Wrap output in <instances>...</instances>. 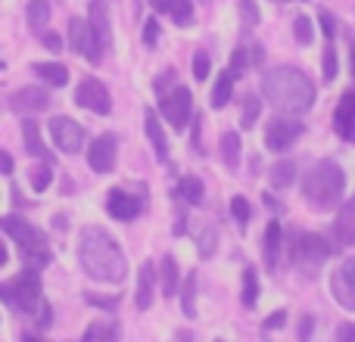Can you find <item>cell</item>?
Wrapping results in <instances>:
<instances>
[{"mask_svg": "<svg viewBox=\"0 0 355 342\" xmlns=\"http://www.w3.org/2000/svg\"><path fill=\"white\" fill-rule=\"evenodd\" d=\"M246 66H250V50H246V47H237V50H234V56H231V66H227V72L234 75V81H237L240 75L246 72Z\"/></svg>", "mask_w": 355, "mask_h": 342, "instance_id": "e575fe53", "label": "cell"}, {"mask_svg": "<svg viewBox=\"0 0 355 342\" xmlns=\"http://www.w3.org/2000/svg\"><path fill=\"white\" fill-rule=\"evenodd\" d=\"M181 308L187 318H196V274H187V280L181 283Z\"/></svg>", "mask_w": 355, "mask_h": 342, "instance_id": "83f0119b", "label": "cell"}, {"mask_svg": "<svg viewBox=\"0 0 355 342\" xmlns=\"http://www.w3.org/2000/svg\"><path fill=\"white\" fill-rule=\"evenodd\" d=\"M334 128L346 143H355V91H346L340 97V106L334 112Z\"/></svg>", "mask_w": 355, "mask_h": 342, "instance_id": "ac0fdd59", "label": "cell"}, {"mask_svg": "<svg viewBox=\"0 0 355 342\" xmlns=\"http://www.w3.org/2000/svg\"><path fill=\"white\" fill-rule=\"evenodd\" d=\"M159 112L166 116V122L172 128H184L190 122V112H193V97L184 84H175L168 93L159 97Z\"/></svg>", "mask_w": 355, "mask_h": 342, "instance_id": "ba28073f", "label": "cell"}, {"mask_svg": "<svg viewBox=\"0 0 355 342\" xmlns=\"http://www.w3.org/2000/svg\"><path fill=\"white\" fill-rule=\"evenodd\" d=\"M331 293L337 305H343L346 312H355V258H343L337 264V271L331 274Z\"/></svg>", "mask_w": 355, "mask_h": 342, "instance_id": "8fae6325", "label": "cell"}, {"mask_svg": "<svg viewBox=\"0 0 355 342\" xmlns=\"http://www.w3.org/2000/svg\"><path fill=\"white\" fill-rule=\"evenodd\" d=\"M22 342H37L35 336H28V333H25V336H22Z\"/></svg>", "mask_w": 355, "mask_h": 342, "instance_id": "11a10c76", "label": "cell"}, {"mask_svg": "<svg viewBox=\"0 0 355 342\" xmlns=\"http://www.w3.org/2000/svg\"><path fill=\"white\" fill-rule=\"evenodd\" d=\"M334 240H337V249H352L355 246V196L340 206L337 221H334Z\"/></svg>", "mask_w": 355, "mask_h": 342, "instance_id": "e0dca14e", "label": "cell"}, {"mask_svg": "<svg viewBox=\"0 0 355 342\" xmlns=\"http://www.w3.org/2000/svg\"><path fill=\"white\" fill-rule=\"evenodd\" d=\"M0 231H3L6 237L16 240L19 255H22V262L28 264L31 271H41L50 264L47 237H44L41 231H35L25 218H19V215H3V218H0Z\"/></svg>", "mask_w": 355, "mask_h": 342, "instance_id": "277c9868", "label": "cell"}, {"mask_svg": "<svg viewBox=\"0 0 355 342\" xmlns=\"http://www.w3.org/2000/svg\"><path fill=\"white\" fill-rule=\"evenodd\" d=\"M346 190V174L334 159H318L302 174V196L315 212H331Z\"/></svg>", "mask_w": 355, "mask_h": 342, "instance_id": "3957f363", "label": "cell"}, {"mask_svg": "<svg viewBox=\"0 0 355 342\" xmlns=\"http://www.w3.org/2000/svg\"><path fill=\"white\" fill-rule=\"evenodd\" d=\"M256 299H259V274H256V268H243V293H240V302L246 308H252Z\"/></svg>", "mask_w": 355, "mask_h": 342, "instance_id": "f546056e", "label": "cell"}, {"mask_svg": "<svg viewBox=\"0 0 355 342\" xmlns=\"http://www.w3.org/2000/svg\"><path fill=\"white\" fill-rule=\"evenodd\" d=\"M0 302L3 305H10L12 312H28L35 314L37 305L44 302L41 296V277H37V271H22V274H16L12 280L0 283Z\"/></svg>", "mask_w": 355, "mask_h": 342, "instance_id": "5b68a950", "label": "cell"}, {"mask_svg": "<svg viewBox=\"0 0 355 342\" xmlns=\"http://www.w3.org/2000/svg\"><path fill=\"white\" fill-rule=\"evenodd\" d=\"M50 106V93L44 87H22L10 97V109L22 112V116H35V112H44Z\"/></svg>", "mask_w": 355, "mask_h": 342, "instance_id": "2e32d148", "label": "cell"}, {"mask_svg": "<svg viewBox=\"0 0 355 342\" xmlns=\"http://www.w3.org/2000/svg\"><path fill=\"white\" fill-rule=\"evenodd\" d=\"M78 262L91 280L100 283H122L128 277V258L116 237L100 227H85L78 237Z\"/></svg>", "mask_w": 355, "mask_h": 342, "instance_id": "6da1fadb", "label": "cell"}, {"mask_svg": "<svg viewBox=\"0 0 355 342\" xmlns=\"http://www.w3.org/2000/svg\"><path fill=\"white\" fill-rule=\"evenodd\" d=\"M262 93L281 116H293V118L309 112L315 103V84L296 66H277L271 72H265Z\"/></svg>", "mask_w": 355, "mask_h": 342, "instance_id": "7a4b0ae2", "label": "cell"}, {"mask_svg": "<svg viewBox=\"0 0 355 342\" xmlns=\"http://www.w3.org/2000/svg\"><path fill=\"white\" fill-rule=\"evenodd\" d=\"M337 50H334V44L327 41V50H324V60H321V72H324V78L327 81H334L337 78Z\"/></svg>", "mask_w": 355, "mask_h": 342, "instance_id": "8d00e7d4", "label": "cell"}, {"mask_svg": "<svg viewBox=\"0 0 355 342\" xmlns=\"http://www.w3.org/2000/svg\"><path fill=\"white\" fill-rule=\"evenodd\" d=\"M287 324V312H275V314H268V318H265V330H281V327Z\"/></svg>", "mask_w": 355, "mask_h": 342, "instance_id": "f6af8a7d", "label": "cell"}, {"mask_svg": "<svg viewBox=\"0 0 355 342\" xmlns=\"http://www.w3.org/2000/svg\"><path fill=\"white\" fill-rule=\"evenodd\" d=\"M281 237H284L281 224L268 221V227H265V252H262L268 271H277V262H281Z\"/></svg>", "mask_w": 355, "mask_h": 342, "instance_id": "44dd1931", "label": "cell"}, {"mask_svg": "<svg viewBox=\"0 0 355 342\" xmlns=\"http://www.w3.org/2000/svg\"><path fill=\"white\" fill-rule=\"evenodd\" d=\"M178 196H181L184 202H190V206H200L202 202V181L193 174L181 177V181H178Z\"/></svg>", "mask_w": 355, "mask_h": 342, "instance_id": "4316f807", "label": "cell"}, {"mask_svg": "<svg viewBox=\"0 0 355 342\" xmlns=\"http://www.w3.org/2000/svg\"><path fill=\"white\" fill-rule=\"evenodd\" d=\"M181 342H190V336H187V333H181Z\"/></svg>", "mask_w": 355, "mask_h": 342, "instance_id": "9f6ffc18", "label": "cell"}, {"mask_svg": "<svg viewBox=\"0 0 355 342\" xmlns=\"http://www.w3.org/2000/svg\"><path fill=\"white\" fill-rule=\"evenodd\" d=\"M250 60H252V62H256V66H259V62H262V60H265V53H262V47H259V44H256V47H252Z\"/></svg>", "mask_w": 355, "mask_h": 342, "instance_id": "816d5d0a", "label": "cell"}, {"mask_svg": "<svg viewBox=\"0 0 355 342\" xmlns=\"http://www.w3.org/2000/svg\"><path fill=\"white\" fill-rule=\"evenodd\" d=\"M218 150H221V162L227 165V171H237V165H240V134L237 131H225L218 141Z\"/></svg>", "mask_w": 355, "mask_h": 342, "instance_id": "cb8c5ba5", "label": "cell"}, {"mask_svg": "<svg viewBox=\"0 0 355 342\" xmlns=\"http://www.w3.org/2000/svg\"><path fill=\"white\" fill-rule=\"evenodd\" d=\"M259 116H262V100L259 97H246V103H243V116H240V125L243 128H252V125L259 122Z\"/></svg>", "mask_w": 355, "mask_h": 342, "instance_id": "836d02e7", "label": "cell"}, {"mask_svg": "<svg viewBox=\"0 0 355 342\" xmlns=\"http://www.w3.org/2000/svg\"><path fill=\"white\" fill-rule=\"evenodd\" d=\"M231 215L237 218V224H246V221L252 218V208H250V202L243 199V196H234L231 199Z\"/></svg>", "mask_w": 355, "mask_h": 342, "instance_id": "74e56055", "label": "cell"}, {"mask_svg": "<svg viewBox=\"0 0 355 342\" xmlns=\"http://www.w3.org/2000/svg\"><path fill=\"white\" fill-rule=\"evenodd\" d=\"M166 10H168V16H172L178 25L193 22V3H190V0H166Z\"/></svg>", "mask_w": 355, "mask_h": 342, "instance_id": "1f68e13d", "label": "cell"}, {"mask_svg": "<svg viewBox=\"0 0 355 342\" xmlns=\"http://www.w3.org/2000/svg\"><path fill=\"white\" fill-rule=\"evenodd\" d=\"M337 342H355V324L346 321V324L337 327Z\"/></svg>", "mask_w": 355, "mask_h": 342, "instance_id": "7dc6e473", "label": "cell"}, {"mask_svg": "<svg viewBox=\"0 0 355 342\" xmlns=\"http://www.w3.org/2000/svg\"><path fill=\"white\" fill-rule=\"evenodd\" d=\"M334 255V246L327 237L321 233H296L293 243H290V258H293L296 271L312 280V274H318V268Z\"/></svg>", "mask_w": 355, "mask_h": 342, "instance_id": "8992f818", "label": "cell"}, {"mask_svg": "<svg viewBox=\"0 0 355 342\" xmlns=\"http://www.w3.org/2000/svg\"><path fill=\"white\" fill-rule=\"evenodd\" d=\"M318 22H321V31H324V37H327V41H334V35H337V22H334V16H331V12H321V16H318Z\"/></svg>", "mask_w": 355, "mask_h": 342, "instance_id": "7bdbcfd3", "label": "cell"}, {"mask_svg": "<svg viewBox=\"0 0 355 342\" xmlns=\"http://www.w3.org/2000/svg\"><path fill=\"white\" fill-rule=\"evenodd\" d=\"M144 128H147V137H150V143H153L156 159L168 162V137H166V131H162L159 118L153 116V109H147V116H144Z\"/></svg>", "mask_w": 355, "mask_h": 342, "instance_id": "ffe728a7", "label": "cell"}, {"mask_svg": "<svg viewBox=\"0 0 355 342\" xmlns=\"http://www.w3.org/2000/svg\"><path fill=\"white\" fill-rule=\"evenodd\" d=\"M87 25H91L97 53L103 56V50L112 44V22H110V3L106 0H91V12H87Z\"/></svg>", "mask_w": 355, "mask_h": 342, "instance_id": "4fadbf2b", "label": "cell"}, {"mask_svg": "<svg viewBox=\"0 0 355 342\" xmlns=\"http://www.w3.org/2000/svg\"><path fill=\"white\" fill-rule=\"evenodd\" d=\"M31 72H35L37 78H44L47 84H53V87H66L69 84V69L62 66V62H35Z\"/></svg>", "mask_w": 355, "mask_h": 342, "instance_id": "7402d4cb", "label": "cell"}, {"mask_svg": "<svg viewBox=\"0 0 355 342\" xmlns=\"http://www.w3.org/2000/svg\"><path fill=\"white\" fill-rule=\"evenodd\" d=\"M293 177H296V162L284 159V162H277V165L271 168V187L284 190V187H290V183H293Z\"/></svg>", "mask_w": 355, "mask_h": 342, "instance_id": "f1b7e54d", "label": "cell"}, {"mask_svg": "<svg viewBox=\"0 0 355 342\" xmlns=\"http://www.w3.org/2000/svg\"><path fill=\"white\" fill-rule=\"evenodd\" d=\"M0 264H6V246L0 243Z\"/></svg>", "mask_w": 355, "mask_h": 342, "instance_id": "db71d44e", "label": "cell"}, {"mask_svg": "<svg viewBox=\"0 0 355 342\" xmlns=\"http://www.w3.org/2000/svg\"><path fill=\"white\" fill-rule=\"evenodd\" d=\"M312 327H315V318H312V314H306V318L300 321V339L302 342L312 339Z\"/></svg>", "mask_w": 355, "mask_h": 342, "instance_id": "c3c4849f", "label": "cell"}, {"mask_svg": "<svg viewBox=\"0 0 355 342\" xmlns=\"http://www.w3.org/2000/svg\"><path fill=\"white\" fill-rule=\"evenodd\" d=\"M69 44H72L75 53H85V60L91 62V66H100V62H103V56L97 53V44H94L87 19H72V22H69Z\"/></svg>", "mask_w": 355, "mask_h": 342, "instance_id": "5bb4252c", "label": "cell"}, {"mask_svg": "<svg viewBox=\"0 0 355 342\" xmlns=\"http://www.w3.org/2000/svg\"><path fill=\"white\" fill-rule=\"evenodd\" d=\"M293 35H296V41H300V44H312V37H315V31H312V19H309V16H296V22H293Z\"/></svg>", "mask_w": 355, "mask_h": 342, "instance_id": "d590c367", "label": "cell"}, {"mask_svg": "<svg viewBox=\"0 0 355 342\" xmlns=\"http://www.w3.org/2000/svg\"><path fill=\"white\" fill-rule=\"evenodd\" d=\"M153 289H156V268H153V262H144L141 274H137V293H135V305L141 312H147L153 305Z\"/></svg>", "mask_w": 355, "mask_h": 342, "instance_id": "d6986e66", "label": "cell"}, {"mask_svg": "<svg viewBox=\"0 0 355 342\" xmlns=\"http://www.w3.org/2000/svg\"><path fill=\"white\" fill-rule=\"evenodd\" d=\"M231 93H234V75L225 69V72L215 78V87H212V106L215 109H225L227 100H231Z\"/></svg>", "mask_w": 355, "mask_h": 342, "instance_id": "484cf974", "label": "cell"}, {"mask_svg": "<svg viewBox=\"0 0 355 342\" xmlns=\"http://www.w3.org/2000/svg\"><path fill=\"white\" fill-rule=\"evenodd\" d=\"M47 131H50V141H53V147L60 150V153L72 156V153H81V150H85V141H87L85 128H81L78 122H72L69 116L50 118Z\"/></svg>", "mask_w": 355, "mask_h": 342, "instance_id": "52a82bcc", "label": "cell"}, {"mask_svg": "<svg viewBox=\"0 0 355 342\" xmlns=\"http://www.w3.org/2000/svg\"><path fill=\"white\" fill-rule=\"evenodd\" d=\"M302 122H296L293 116H277L275 122L268 125V131H265V147L271 150V153H284V150H290L296 141L302 137Z\"/></svg>", "mask_w": 355, "mask_h": 342, "instance_id": "30bf717a", "label": "cell"}, {"mask_svg": "<svg viewBox=\"0 0 355 342\" xmlns=\"http://www.w3.org/2000/svg\"><path fill=\"white\" fill-rule=\"evenodd\" d=\"M209 72H212V60H209V53H193V78L196 81H202V78H209Z\"/></svg>", "mask_w": 355, "mask_h": 342, "instance_id": "f35d334b", "label": "cell"}, {"mask_svg": "<svg viewBox=\"0 0 355 342\" xmlns=\"http://www.w3.org/2000/svg\"><path fill=\"white\" fill-rule=\"evenodd\" d=\"M159 280H162V296H166V299H175L178 289H181V277H178V262H175L172 255L162 258V264H159Z\"/></svg>", "mask_w": 355, "mask_h": 342, "instance_id": "603a6c76", "label": "cell"}, {"mask_svg": "<svg viewBox=\"0 0 355 342\" xmlns=\"http://www.w3.org/2000/svg\"><path fill=\"white\" fill-rule=\"evenodd\" d=\"M35 318H37V327H50V321H53V312H50V302H41V305H37Z\"/></svg>", "mask_w": 355, "mask_h": 342, "instance_id": "bcb514c9", "label": "cell"}, {"mask_svg": "<svg viewBox=\"0 0 355 342\" xmlns=\"http://www.w3.org/2000/svg\"><path fill=\"white\" fill-rule=\"evenodd\" d=\"M41 41H44V47L53 50V53L62 47V37H60V35H41Z\"/></svg>", "mask_w": 355, "mask_h": 342, "instance_id": "f907efd6", "label": "cell"}, {"mask_svg": "<svg viewBox=\"0 0 355 342\" xmlns=\"http://www.w3.org/2000/svg\"><path fill=\"white\" fill-rule=\"evenodd\" d=\"M47 19H50V3H47V0H31V3H28V28L44 31Z\"/></svg>", "mask_w": 355, "mask_h": 342, "instance_id": "4dcf8cb0", "label": "cell"}, {"mask_svg": "<svg viewBox=\"0 0 355 342\" xmlns=\"http://www.w3.org/2000/svg\"><path fill=\"white\" fill-rule=\"evenodd\" d=\"M240 16H243V25H256L259 22L256 0H240Z\"/></svg>", "mask_w": 355, "mask_h": 342, "instance_id": "60d3db41", "label": "cell"}, {"mask_svg": "<svg viewBox=\"0 0 355 342\" xmlns=\"http://www.w3.org/2000/svg\"><path fill=\"white\" fill-rule=\"evenodd\" d=\"M141 208H144V196H135L125 187H112L106 193V212L116 221H135L141 215Z\"/></svg>", "mask_w": 355, "mask_h": 342, "instance_id": "7c38bea8", "label": "cell"}, {"mask_svg": "<svg viewBox=\"0 0 355 342\" xmlns=\"http://www.w3.org/2000/svg\"><path fill=\"white\" fill-rule=\"evenodd\" d=\"M85 299H87V305L112 312V308H116V302H119V296H94V293H85Z\"/></svg>", "mask_w": 355, "mask_h": 342, "instance_id": "ab89813d", "label": "cell"}, {"mask_svg": "<svg viewBox=\"0 0 355 342\" xmlns=\"http://www.w3.org/2000/svg\"><path fill=\"white\" fill-rule=\"evenodd\" d=\"M156 41H159V22H156V19H147V22H144V44L153 47Z\"/></svg>", "mask_w": 355, "mask_h": 342, "instance_id": "b9f144b4", "label": "cell"}, {"mask_svg": "<svg viewBox=\"0 0 355 342\" xmlns=\"http://www.w3.org/2000/svg\"><path fill=\"white\" fill-rule=\"evenodd\" d=\"M172 81H175V72H172V69H166V72H162L159 75V78H156V93H159V97H162V93H168V87H172Z\"/></svg>", "mask_w": 355, "mask_h": 342, "instance_id": "ee69618b", "label": "cell"}, {"mask_svg": "<svg viewBox=\"0 0 355 342\" xmlns=\"http://www.w3.org/2000/svg\"><path fill=\"white\" fill-rule=\"evenodd\" d=\"M12 156L6 153V150H0V174H12Z\"/></svg>", "mask_w": 355, "mask_h": 342, "instance_id": "681fc988", "label": "cell"}, {"mask_svg": "<svg viewBox=\"0 0 355 342\" xmlns=\"http://www.w3.org/2000/svg\"><path fill=\"white\" fill-rule=\"evenodd\" d=\"M349 62H352V78H355V41H352V53H349Z\"/></svg>", "mask_w": 355, "mask_h": 342, "instance_id": "f5cc1de1", "label": "cell"}, {"mask_svg": "<svg viewBox=\"0 0 355 342\" xmlns=\"http://www.w3.org/2000/svg\"><path fill=\"white\" fill-rule=\"evenodd\" d=\"M215 342H221V339H215Z\"/></svg>", "mask_w": 355, "mask_h": 342, "instance_id": "6f0895ef", "label": "cell"}, {"mask_svg": "<svg viewBox=\"0 0 355 342\" xmlns=\"http://www.w3.org/2000/svg\"><path fill=\"white\" fill-rule=\"evenodd\" d=\"M28 177H31V190H35V193H44V190L50 187V181H53V165H50V162H41Z\"/></svg>", "mask_w": 355, "mask_h": 342, "instance_id": "d6a6232c", "label": "cell"}, {"mask_svg": "<svg viewBox=\"0 0 355 342\" xmlns=\"http://www.w3.org/2000/svg\"><path fill=\"white\" fill-rule=\"evenodd\" d=\"M22 141H25L28 156H37V159H44V156H47L44 141H41V125L31 122V118H25V125H22Z\"/></svg>", "mask_w": 355, "mask_h": 342, "instance_id": "d4e9b609", "label": "cell"}, {"mask_svg": "<svg viewBox=\"0 0 355 342\" xmlns=\"http://www.w3.org/2000/svg\"><path fill=\"white\" fill-rule=\"evenodd\" d=\"M75 103L81 109L94 112V116H110L112 112V100H110V91L103 87V81L97 78H81L78 87H75Z\"/></svg>", "mask_w": 355, "mask_h": 342, "instance_id": "9c48e42d", "label": "cell"}, {"mask_svg": "<svg viewBox=\"0 0 355 342\" xmlns=\"http://www.w3.org/2000/svg\"><path fill=\"white\" fill-rule=\"evenodd\" d=\"M116 153H119L116 137L103 134L91 143V150H87V165L97 171V174H110V171L116 168Z\"/></svg>", "mask_w": 355, "mask_h": 342, "instance_id": "9a60e30c", "label": "cell"}]
</instances>
